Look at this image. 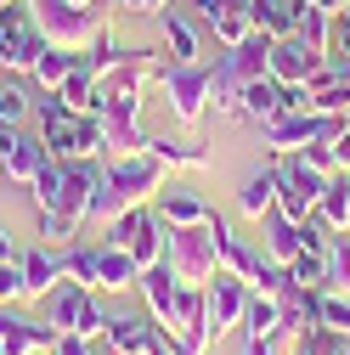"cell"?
<instances>
[{
  "label": "cell",
  "instance_id": "cell-40",
  "mask_svg": "<svg viewBox=\"0 0 350 355\" xmlns=\"http://www.w3.org/2000/svg\"><path fill=\"white\" fill-rule=\"evenodd\" d=\"M17 299H28V282H23V265L6 259L0 265V304H17Z\"/></svg>",
  "mask_w": 350,
  "mask_h": 355
},
{
  "label": "cell",
  "instance_id": "cell-47",
  "mask_svg": "<svg viewBox=\"0 0 350 355\" xmlns=\"http://www.w3.org/2000/svg\"><path fill=\"white\" fill-rule=\"evenodd\" d=\"M6 259H17V248H12V232L0 226V265H6Z\"/></svg>",
  "mask_w": 350,
  "mask_h": 355
},
{
  "label": "cell",
  "instance_id": "cell-35",
  "mask_svg": "<svg viewBox=\"0 0 350 355\" xmlns=\"http://www.w3.org/2000/svg\"><path fill=\"white\" fill-rule=\"evenodd\" d=\"M34 237H46V243H74V237H79V220L62 214V209H40V214H34Z\"/></svg>",
  "mask_w": 350,
  "mask_h": 355
},
{
  "label": "cell",
  "instance_id": "cell-30",
  "mask_svg": "<svg viewBox=\"0 0 350 355\" xmlns=\"http://www.w3.org/2000/svg\"><path fill=\"white\" fill-rule=\"evenodd\" d=\"M136 259H130V248H119V243H102V282L97 288H108V293H124V288H136Z\"/></svg>",
  "mask_w": 350,
  "mask_h": 355
},
{
  "label": "cell",
  "instance_id": "cell-26",
  "mask_svg": "<svg viewBox=\"0 0 350 355\" xmlns=\"http://www.w3.org/2000/svg\"><path fill=\"white\" fill-rule=\"evenodd\" d=\"M147 153L164 164V169H209V153L187 136H147Z\"/></svg>",
  "mask_w": 350,
  "mask_h": 355
},
{
  "label": "cell",
  "instance_id": "cell-38",
  "mask_svg": "<svg viewBox=\"0 0 350 355\" xmlns=\"http://www.w3.org/2000/svg\"><path fill=\"white\" fill-rule=\"evenodd\" d=\"M28 113H34L28 91H23V85H6V91H0V130H17Z\"/></svg>",
  "mask_w": 350,
  "mask_h": 355
},
{
  "label": "cell",
  "instance_id": "cell-8",
  "mask_svg": "<svg viewBox=\"0 0 350 355\" xmlns=\"http://www.w3.org/2000/svg\"><path fill=\"white\" fill-rule=\"evenodd\" d=\"M339 124H344V113H317V107H305V113H283V119H272L260 136H266V147L283 158V153H299L305 141H333Z\"/></svg>",
  "mask_w": 350,
  "mask_h": 355
},
{
  "label": "cell",
  "instance_id": "cell-43",
  "mask_svg": "<svg viewBox=\"0 0 350 355\" xmlns=\"http://www.w3.org/2000/svg\"><path fill=\"white\" fill-rule=\"evenodd\" d=\"M51 355H91V338H85V333H57Z\"/></svg>",
  "mask_w": 350,
  "mask_h": 355
},
{
  "label": "cell",
  "instance_id": "cell-18",
  "mask_svg": "<svg viewBox=\"0 0 350 355\" xmlns=\"http://www.w3.org/2000/svg\"><path fill=\"white\" fill-rule=\"evenodd\" d=\"M102 338H108L119 355H153L158 322H142V316H108V322H102Z\"/></svg>",
  "mask_w": 350,
  "mask_h": 355
},
{
  "label": "cell",
  "instance_id": "cell-36",
  "mask_svg": "<svg viewBox=\"0 0 350 355\" xmlns=\"http://www.w3.org/2000/svg\"><path fill=\"white\" fill-rule=\"evenodd\" d=\"M299 355H350V333L311 327V333H299Z\"/></svg>",
  "mask_w": 350,
  "mask_h": 355
},
{
  "label": "cell",
  "instance_id": "cell-1",
  "mask_svg": "<svg viewBox=\"0 0 350 355\" xmlns=\"http://www.w3.org/2000/svg\"><path fill=\"white\" fill-rule=\"evenodd\" d=\"M158 187H164V164H158L153 153L113 158V164L102 169V187H97V198H91V214H85V220H102V226H108L113 214H124V209L147 203Z\"/></svg>",
  "mask_w": 350,
  "mask_h": 355
},
{
  "label": "cell",
  "instance_id": "cell-7",
  "mask_svg": "<svg viewBox=\"0 0 350 355\" xmlns=\"http://www.w3.org/2000/svg\"><path fill=\"white\" fill-rule=\"evenodd\" d=\"M322 187H328V175H322V169H311L299 153H283V158H277V209H283L288 220L317 214Z\"/></svg>",
  "mask_w": 350,
  "mask_h": 355
},
{
  "label": "cell",
  "instance_id": "cell-34",
  "mask_svg": "<svg viewBox=\"0 0 350 355\" xmlns=\"http://www.w3.org/2000/svg\"><path fill=\"white\" fill-rule=\"evenodd\" d=\"M328 288L350 293V226L333 232V243H328Z\"/></svg>",
  "mask_w": 350,
  "mask_h": 355
},
{
  "label": "cell",
  "instance_id": "cell-37",
  "mask_svg": "<svg viewBox=\"0 0 350 355\" xmlns=\"http://www.w3.org/2000/svg\"><path fill=\"white\" fill-rule=\"evenodd\" d=\"M34 203L40 209H57L62 203V158H46V169L34 175Z\"/></svg>",
  "mask_w": 350,
  "mask_h": 355
},
{
  "label": "cell",
  "instance_id": "cell-28",
  "mask_svg": "<svg viewBox=\"0 0 350 355\" xmlns=\"http://www.w3.org/2000/svg\"><path fill=\"white\" fill-rule=\"evenodd\" d=\"M164 237H169V226H164L158 209H153L142 226H136V237L124 243V248H130V259H136V271H147V265H158V259H164Z\"/></svg>",
  "mask_w": 350,
  "mask_h": 355
},
{
  "label": "cell",
  "instance_id": "cell-46",
  "mask_svg": "<svg viewBox=\"0 0 350 355\" xmlns=\"http://www.w3.org/2000/svg\"><path fill=\"white\" fill-rule=\"evenodd\" d=\"M158 6H169V0H119V12H142V17H153Z\"/></svg>",
  "mask_w": 350,
  "mask_h": 355
},
{
  "label": "cell",
  "instance_id": "cell-49",
  "mask_svg": "<svg viewBox=\"0 0 350 355\" xmlns=\"http://www.w3.org/2000/svg\"><path fill=\"white\" fill-rule=\"evenodd\" d=\"M317 6H328V12H339V6H344V0H317Z\"/></svg>",
  "mask_w": 350,
  "mask_h": 355
},
{
  "label": "cell",
  "instance_id": "cell-24",
  "mask_svg": "<svg viewBox=\"0 0 350 355\" xmlns=\"http://www.w3.org/2000/svg\"><path fill=\"white\" fill-rule=\"evenodd\" d=\"M209 102L221 119H243V79L232 73L226 57H215V68H209Z\"/></svg>",
  "mask_w": 350,
  "mask_h": 355
},
{
  "label": "cell",
  "instance_id": "cell-42",
  "mask_svg": "<svg viewBox=\"0 0 350 355\" xmlns=\"http://www.w3.org/2000/svg\"><path fill=\"white\" fill-rule=\"evenodd\" d=\"M243 0H192V12L203 17V23H215V17H226V12H238Z\"/></svg>",
  "mask_w": 350,
  "mask_h": 355
},
{
  "label": "cell",
  "instance_id": "cell-50",
  "mask_svg": "<svg viewBox=\"0 0 350 355\" xmlns=\"http://www.w3.org/2000/svg\"><path fill=\"white\" fill-rule=\"evenodd\" d=\"M74 6H97V0H74Z\"/></svg>",
  "mask_w": 350,
  "mask_h": 355
},
{
  "label": "cell",
  "instance_id": "cell-19",
  "mask_svg": "<svg viewBox=\"0 0 350 355\" xmlns=\"http://www.w3.org/2000/svg\"><path fill=\"white\" fill-rule=\"evenodd\" d=\"M272 209H277V164H266V169L243 175V187H238V214L266 220Z\"/></svg>",
  "mask_w": 350,
  "mask_h": 355
},
{
  "label": "cell",
  "instance_id": "cell-39",
  "mask_svg": "<svg viewBox=\"0 0 350 355\" xmlns=\"http://www.w3.org/2000/svg\"><path fill=\"white\" fill-rule=\"evenodd\" d=\"M322 327H333V333H350V293H333V288H322Z\"/></svg>",
  "mask_w": 350,
  "mask_h": 355
},
{
  "label": "cell",
  "instance_id": "cell-17",
  "mask_svg": "<svg viewBox=\"0 0 350 355\" xmlns=\"http://www.w3.org/2000/svg\"><path fill=\"white\" fill-rule=\"evenodd\" d=\"M153 17H158V34H164L169 62H198V28H192V17L175 12V6H158Z\"/></svg>",
  "mask_w": 350,
  "mask_h": 355
},
{
  "label": "cell",
  "instance_id": "cell-25",
  "mask_svg": "<svg viewBox=\"0 0 350 355\" xmlns=\"http://www.w3.org/2000/svg\"><path fill=\"white\" fill-rule=\"evenodd\" d=\"M243 338H266V333H283V310H277V293H260V288H249V299H243Z\"/></svg>",
  "mask_w": 350,
  "mask_h": 355
},
{
  "label": "cell",
  "instance_id": "cell-6",
  "mask_svg": "<svg viewBox=\"0 0 350 355\" xmlns=\"http://www.w3.org/2000/svg\"><path fill=\"white\" fill-rule=\"evenodd\" d=\"M158 91L169 96L175 124H198L209 107V68L203 62H169V68H158Z\"/></svg>",
  "mask_w": 350,
  "mask_h": 355
},
{
  "label": "cell",
  "instance_id": "cell-21",
  "mask_svg": "<svg viewBox=\"0 0 350 355\" xmlns=\"http://www.w3.org/2000/svg\"><path fill=\"white\" fill-rule=\"evenodd\" d=\"M17 265H23V282H28V299H40V293H51V288L62 282V254H57V248H28V254H17Z\"/></svg>",
  "mask_w": 350,
  "mask_h": 355
},
{
  "label": "cell",
  "instance_id": "cell-48",
  "mask_svg": "<svg viewBox=\"0 0 350 355\" xmlns=\"http://www.w3.org/2000/svg\"><path fill=\"white\" fill-rule=\"evenodd\" d=\"M91 355H119V349H113V344H108V338L97 333V338H91Z\"/></svg>",
  "mask_w": 350,
  "mask_h": 355
},
{
  "label": "cell",
  "instance_id": "cell-13",
  "mask_svg": "<svg viewBox=\"0 0 350 355\" xmlns=\"http://www.w3.org/2000/svg\"><path fill=\"white\" fill-rule=\"evenodd\" d=\"M243 299H249V282H243L238 271H215V277L203 282V304H209V327H215V338L243 322Z\"/></svg>",
  "mask_w": 350,
  "mask_h": 355
},
{
  "label": "cell",
  "instance_id": "cell-29",
  "mask_svg": "<svg viewBox=\"0 0 350 355\" xmlns=\"http://www.w3.org/2000/svg\"><path fill=\"white\" fill-rule=\"evenodd\" d=\"M74 62H79V51H62V46H46L34 57V68H28V79H34V91H57V85L74 73Z\"/></svg>",
  "mask_w": 350,
  "mask_h": 355
},
{
  "label": "cell",
  "instance_id": "cell-4",
  "mask_svg": "<svg viewBox=\"0 0 350 355\" xmlns=\"http://www.w3.org/2000/svg\"><path fill=\"white\" fill-rule=\"evenodd\" d=\"M40 51H46V34H40V23H34V0L0 6V68L23 79Z\"/></svg>",
  "mask_w": 350,
  "mask_h": 355
},
{
  "label": "cell",
  "instance_id": "cell-27",
  "mask_svg": "<svg viewBox=\"0 0 350 355\" xmlns=\"http://www.w3.org/2000/svg\"><path fill=\"white\" fill-rule=\"evenodd\" d=\"M317 214L328 220V232H344L350 226V169H333L328 175V187L317 198Z\"/></svg>",
  "mask_w": 350,
  "mask_h": 355
},
{
  "label": "cell",
  "instance_id": "cell-2",
  "mask_svg": "<svg viewBox=\"0 0 350 355\" xmlns=\"http://www.w3.org/2000/svg\"><path fill=\"white\" fill-rule=\"evenodd\" d=\"M40 113V141H46L51 158H102V119L97 113H68V102L57 91H46V102H34Z\"/></svg>",
  "mask_w": 350,
  "mask_h": 355
},
{
  "label": "cell",
  "instance_id": "cell-16",
  "mask_svg": "<svg viewBox=\"0 0 350 355\" xmlns=\"http://www.w3.org/2000/svg\"><path fill=\"white\" fill-rule=\"evenodd\" d=\"M209 232H215V254H221V271H238L243 282H254V271H260V259H266V254H254L243 237H232L226 214H209Z\"/></svg>",
  "mask_w": 350,
  "mask_h": 355
},
{
  "label": "cell",
  "instance_id": "cell-51",
  "mask_svg": "<svg viewBox=\"0 0 350 355\" xmlns=\"http://www.w3.org/2000/svg\"><path fill=\"white\" fill-rule=\"evenodd\" d=\"M0 181H6V164H0Z\"/></svg>",
  "mask_w": 350,
  "mask_h": 355
},
{
  "label": "cell",
  "instance_id": "cell-14",
  "mask_svg": "<svg viewBox=\"0 0 350 355\" xmlns=\"http://www.w3.org/2000/svg\"><path fill=\"white\" fill-rule=\"evenodd\" d=\"M46 141H34V136H23V130H0V164H6V181H17V187H34V175L46 169Z\"/></svg>",
  "mask_w": 350,
  "mask_h": 355
},
{
  "label": "cell",
  "instance_id": "cell-15",
  "mask_svg": "<svg viewBox=\"0 0 350 355\" xmlns=\"http://www.w3.org/2000/svg\"><path fill=\"white\" fill-rule=\"evenodd\" d=\"M272 46H277V34H266V28H249L238 46H226V62H232V73L249 85V79H266V68H272Z\"/></svg>",
  "mask_w": 350,
  "mask_h": 355
},
{
  "label": "cell",
  "instance_id": "cell-23",
  "mask_svg": "<svg viewBox=\"0 0 350 355\" xmlns=\"http://www.w3.org/2000/svg\"><path fill=\"white\" fill-rule=\"evenodd\" d=\"M260 232H266V259H277V265H288V259L305 248V237H299V220H288L283 209H272L266 220H260Z\"/></svg>",
  "mask_w": 350,
  "mask_h": 355
},
{
  "label": "cell",
  "instance_id": "cell-33",
  "mask_svg": "<svg viewBox=\"0 0 350 355\" xmlns=\"http://www.w3.org/2000/svg\"><path fill=\"white\" fill-rule=\"evenodd\" d=\"M288 282H299V288H328V254H311V248H299L294 259H288Z\"/></svg>",
  "mask_w": 350,
  "mask_h": 355
},
{
  "label": "cell",
  "instance_id": "cell-44",
  "mask_svg": "<svg viewBox=\"0 0 350 355\" xmlns=\"http://www.w3.org/2000/svg\"><path fill=\"white\" fill-rule=\"evenodd\" d=\"M328 147H333V164H339V169H350V124H339V136H333Z\"/></svg>",
  "mask_w": 350,
  "mask_h": 355
},
{
  "label": "cell",
  "instance_id": "cell-22",
  "mask_svg": "<svg viewBox=\"0 0 350 355\" xmlns=\"http://www.w3.org/2000/svg\"><path fill=\"white\" fill-rule=\"evenodd\" d=\"M209 214H215V209H209L192 187H169V192L158 198V220H164V226H203Z\"/></svg>",
  "mask_w": 350,
  "mask_h": 355
},
{
  "label": "cell",
  "instance_id": "cell-3",
  "mask_svg": "<svg viewBox=\"0 0 350 355\" xmlns=\"http://www.w3.org/2000/svg\"><path fill=\"white\" fill-rule=\"evenodd\" d=\"M164 259H169V271L181 277V288H203L215 271H221V254H215L209 220H203V226H169V237H164Z\"/></svg>",
  "mask_w": 350,
  "mask_h": 355
},
{
  "label": "cell",
  "instance_id": "cell-5",
  "mask_svg": "<svg viewBox=\"0 0 350 355\" xmlns=\"http://www.w3.org/2000/svg\"><path fill=\"white\" fill-rule=\"evenodd\" d=\"M34 23L46 34V46H62V51H85L102 34V17L91 6H74V0H34Z\"/></svg>",
  "mask_w": 350,
  "mask_h": 355
},
{
  "label": "cell",
  "instance_id": "cell-10",
  "mask_svg": "<svg viewBox=\"0 0 350 355\" xmlns=\"http://www.w3.org/2000/svg\"><path fill=\"white\" fill-rule=\"evenodd\" d=\"M136 288H142V299H147V316L169 333V327H175V316H181V293H187V288H181V277L169 271V259L147 265V271L136 277Z\"/></svg>",
  "mask_w": 350,
  "mask_h": 355
},
{
  "label": "cell",
  "instance_id": "cell-11",
  "mask_svg": "<svg viewBox=\"0 0 350 355\" xmlns=\"http://www.w3.org/2000/svg\"><path fill=\"white\" fill-rule=\"evenodd\" d=\"M57 344L51 322H28L17 304H0V355H46Z\"/></svg>",
  "mask_w": 350,
  "mask_h": 355
},
{
  "label": "cell",
  "instance_id": "cell-9",
  "mask_svg": "<svg viewBox=\"0 0 350 355\" xmlns=\"http://www.w3.org/2000/svg\"><path fill=\"white\" fill-rule=\"evenodd\" d=\"M102 304L91 299V288L85 282H57L51 288V327L57 333H85V338H97L102 333Z\"/></svg>",
  "mask_w": 350,
  "mask_h": 355
},
{
  "label": "cell",
  "instance_id": "cell-52",
  "mask_svg": "<svg viewBox=\"0 0 350 355\" xmlns=\"http://www.w3.org/2000/svg\"><path fill=\"white\" fill-rule=\"evenodd\" d=\"M0 6H12V0H0Z\"/></svg>",
  "mask_w": 350,
  "mask_h": 355
},
{
  "label": "cell",
  "instance_id": "cell-31",
  "mask_svg": "<svg viewBox=\"0 0 350 355\" xmlns=\"http://www.w3.org/2000/svg\"><path fill=\"white\" fill-rule=\"evenodd\" d=\"M62 277L97 288V282H102V243H74V248L62 254Z\"/></svg>",
  "mask_w": 350,
  "mask_h": 355
},
{
  "label": "cell",
  "instance_id": "cell-12",
  "mask_svg": "<svg viewBox=\"0 0 350 355\" xmlns=\"http://www.w3.org/2000/svg\"><path fill=\"white\" fill-rule=\"evenodd\" d=\"M322 62H328V57H322L317 46H305L299 34H283L277 46H272V68H266V73H272L277 85H311V79L322 73Z\"/></svg>",
  "mask_w": 350,
  "mask_h": 355
},
{
  "label": "cell",
  "instance_id": "cell-45",
  "mask_svg": "<svg viewBox=\"0 0 350 355\" xmlns=\"http://www.w3.org/2000/svg\"><path fill=\"white\" fill-rule=\"evenodd\" d=\"M277 338H283V333H266V338H243V355H277Z\"/></svg>",
  "mask_w": 350,
  "mask_h": 355
},
{
  "label": "cell",
  "instance_id": "cell-20",
  "mask_svg": "<svg viewBox=\"0 0 350 355\" xmlns=\"http://www.w3.org/2000/svg\"><path fill=\"white\" fill-rule=\"evenodd\" d=\"M283 113H288V107H283V85H277L272 73L243 85V119H254L260 130H266V124H272V119H283Z\"/></svg>",
  "mask_w": 350,
  "mask_h": 355
},
{
  "label": "cell",
  "instance_id": "cell-41",
  "mask_svg": "<svg viewBox=\"0 0 350 355\" xmlns=\"http://www.w3.org/2000/svg\"><path fill=\"white\" fill-rule=\"evenodd\" d=\"M299 158L311 164V169H322V175H333V169H339V164H333V147H328V141H305V147H299Z\"/></svg>",
  "mask_w": 350,
  "mask_h": 355
},
{
  "label": "cell",
  "instance_id": "cell-32",
  "mask_svg": "<svg viewBox=\"0 0 350 355\" xmlns=\"http://www.w3.org/2000/svg\"><path fill=\"white\" fill-rule=\"evenodd\" d=\"M249 6V23L254 28H266V34H294V12H288V0H243Z\"/></svg>",
  "mask_w": 350,
  "mask_h": 355
}]
</instances>
